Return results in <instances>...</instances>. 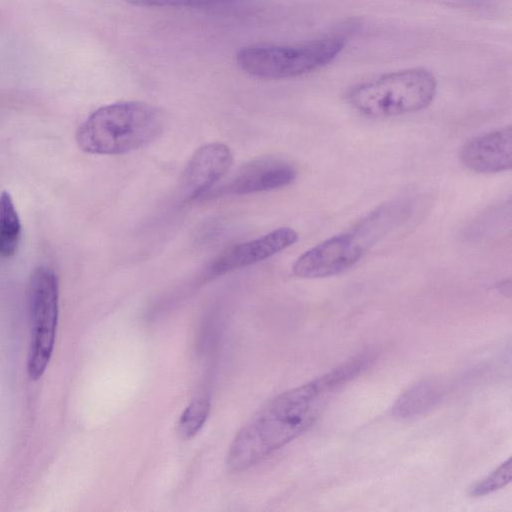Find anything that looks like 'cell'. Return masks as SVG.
I'll return each mask as SVG.
<instances>
[{
    "label": "cell",
    "instance_id": "6da1fadb",
    "mask_svg": "<svg viewBox=\"0 0 512 512\" xmlns=\"http://www.w3.org/2000/svg\"><path fill=\"white\" fill-rule=\"evenodd\" d=\"M373 359L371 353L359 354L270 400L235 436L226 456L227 468L245 470L298 437L312 425L335 391L364 371Z\"/></svg>",
    "mask_w": 512,
    "mask_h": 512
},
{
    "label": "cell",
    "instance_id": "7a4b0ae2",
    "mask_svg": "<svg viewBox=\"0 0 512 512\" xmlns=\"http://www.w3.org/2000/svg\"><path fill=\"white\" fill-rule=\"evenodd\" d=\"M160 109L143 101H120L91 113L76 132L79 148L89 154L121 155L142 148L163 132Z\"/></svg>",
    "mask_w": 512,
    "mask_h": 512
},
{
    "label": "cell",
    "instance_id": "3957f363",
    "mask_svg": "<svg viewBox=\"0 0 512 512\" xmlns=\"http://www.w3.org/2000/svg\"><path fill=\"white\" fill-rule=\"evenodd\" d=\"M437 91L434 75L412 68L382 75L353 87L347 99L359 113L391 117L420 111L431 104Z\"/></svg>",
    "mask_w": 512,
    "mask_h": 512
},
{
    "label": "cell",
    "instance_id": "277c9868",
    "mask_svg": "<svg viewBox=\"0 0 512 512\" xmlns=\"http://www.w3.org/2000/svg\"><path fill=\"white\" fill-rule=\"evenodd\" d=\"M343 47V40L337 37L297 45H252L238 51L236 62L241 70L253 77L286 79L329 64Z\"/></svg>",
    "mask_w": 512,
    "mask_h": 512
},
{
    "label": "cell",
    "instance_id": "5b68a950",
    "mask_svg": "<svg viewBox=\"0 0 512 512\" xmlns=\"http://www.w3.org/2000/svg\"><path fill=\"white\" fill-rule=\"evenodd\" d=\"M31 346L27 370L30 379L38 380L52 356L58 321V281L47 267L36 268L29 280Z\"/></svg>",
    "mask_w": 512,
    "mask_h": 512
},
{
    "label": "cell",
    "instance_id": "8992f818",
    "mask_svg": "<svg viewBox=\"0 0 512 512\" xmlns=\"http://www.w3.org/2000/svg\"><path fill=\"white\" fill-rule=\"evenodd\" d=\"M370 249L354 229L334 235L300 255L292 266L301 278H324L343 273L358 263Z\"/></svg>",
    "mask_w": 512,
    "mask_h": 512
},
{
    "label": "cell",
    "instance_id": "52a82bcc",
    "mask_svg": "<svg viewBox=\"0 0 512 512\" xmlns=\"http://www.w3.org/2000/svg\"><path fill=\"white\" fill-rule=\"evenodd\" d=\"M232 163L233 153L224 143H208L196 149L181 178L183 200L193 201L207 193L227 174Z\"/></svg>",
    "mask_w": 512,
    "mask_h": 512
},
{
    "label": "cell",
    "instance_id": "ba28073f",
    "mask_svg": "<svg viewBox=\"0 0 512 512\" xmlns=\"http://www.w3.org/2000/svg\"><path fill=\"white\" fill-rule=\"evenodd\" d=\"M298 233L290 227L277 228L261 237L242 242L220 254L208 267L209 276H219L253 265L292 246Z\"/></svg>",
    "mask_w": 512,
    "mask_h": 512
},
{
    "label": "cell",
    "instance_id": "9c48e42d",
    "mask_svg": "<svg viewBox=\"0 0 512 512\" xmlns=\"http://www.w3.org/2000/svg\"><path fill=\"white\" fill-rule=\"evenodd\" d=\"M459 160L469 170L499 173L512 167V127L510 125L475 136L459 149Z\"/></svg>",
    "mask_w": 512,
    "mask_h": 512
},
{
    "label": "cell",
    "instance_id": "30bf717a",
    "mask_svg": "<svg viewBox=\"0 0 512 512\" xmlns=\"http://www.w3.org/2000/svg\"><path fill=\"white\" fill-rule=\"evenodd\" d=\"M297 170L288 161L276 157H261L242 165L227 185L233 195H247L280 189L290 185Z\"/></svg>",
    "mask_w": 512,
    "mask_h": 512
},
{
    "label": "cell",
    "instance_id": "8fae6325",
    "mask_svg": "<svg viewBox=\"0 0 512 512\" xmlns=\"http://www.w3.org/2000/svg\"><path fill=\"white\" fill-rule=\"evenodd\" d=\"M440 382L432 379L422 380L409 387L395 401L391 414L399 419L419 417L434 408L443 397Z\"/></svg>",
    "mask_w": 512,
    "mask_h": 512
},
{
    "label": "cell",
    "instance_id": "7c38bea8",
    "mask_svg": "<svg viewBox=\"0 0 512 512\" xmlns=\"http://www.w3.org/2000/svg\"><path fill=\"white\" fill-rule=\"evenodd\" d=\"M21 237V222L11 195L7 191L0 194V255L12 256Z\"/></svg>",
    "mask_w": 512,
    "mask_h": 512
},
{
    "label": "cell",
    "instance_id": "4fadbf2b",
    "mask_svg": "<svg viewBox=\"0 0 512 512\" xmlns=\"http://www.w3.org/2000/svg\"><path fill=\"white\" fill-rule=\"evenodd\" d=\"M210 412V401L206 397L193 400L184 410L178 422V433L184 439L195 436L205 424Z\"/></svg>",
    "mask_w": 512,
    "mask_h": 512
},
{
    "label": "cell",
    "instance_id": "5bb4252c",
    "mask_svg": "<svg viewBox=\"0 0 512 512\" xmlns=\"http://www.w3.org/2000/svg\"><path fill=\"white\" fill-rule=\"evenodd\" d=\"M512 479L511 458L507 459L497 469L477 481L469 488V495L472 497H482L491 494L510 483Z\"/></svg>",
    "mask_w": 512,
    "mask_h": 512
},
{
    "label": "cell",
    "instance_id": "9a60e30c",
    "mask_svg": "<svg viewBox=\"0 0 512 512\" xmlns=\"http://www.w3.org/2000/svg\"><path fill=\"white\" fill-rule=\"evenodd\" d=\"M136 6L145 7H187L204 8L211 7L235 0H124Z\"/></svg>",
    "mask_w": 512,
    "mask_h": 512
}]
</instances>
